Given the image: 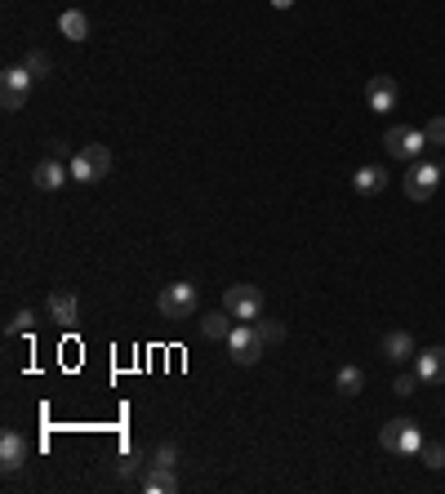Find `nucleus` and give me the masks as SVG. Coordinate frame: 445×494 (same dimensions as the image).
Listing matches in <instances>:
<instances>
[{
    "mask_svg": "<svg viewBox=\"0 0 445 494\" xmlns=\"http://www.w3.org/2000/svg\"><path fill=\"white\" fill-rule=\"evenodd\" d=\"M379 445H383L388 454H396V459H410V454L423 450V432H419L414 419H388L383 432H379Z\"/></svg>",
    "mask_w": 445,
    "mask_h": 494,
    "instance_id": "f257e3e1",
    "label": "nucleus"
},
{
    "mask_svg": "<svg viewBox=\"0 0 445 494\" xmlns=\"http://www.w3.org/2000/svg\"><path fill=\"white\" fill-rule=\"evenodd\" d=\"M156 308H161V317H169V321H187V317H196L201 294H196V285H192V280H174V285L161 290Z\"/></svg>",
    "mask_w": 445,
    "mask_h": 494,
    "instance_id": "f03ea898",
    "label": "nucleus"
},
{
    "mask_svg": "<svg viewBox=\"0 0 445 494\" xmlns=\"http://www.w3.org/2000/svg\"><path fill=\"white\" fill-rule=\"evenodd\" d=\"M111 174V152L103 143H90L71 157V183H103Z\"/></svg>",
    "mask_w": 445,
    "mask_h": 494,
    "instance_id": "7ed1b4c3",
    "label": "nucleus"
},
{
    "mask_svg": "<svg viewBox=\"0 0 445 494\" xmlns=\"http://www.w3.org/2000/svg\"><path fill=\"white\" fill-rule=\"evenodd\" d=\"M32 85H36V76L27 71V62H14V67H5V76H0V103H5V111L27 108V94H32Z\"/></svg>",
    "mask_w": 445,
    "mask_h": 494,
    "instance_id": "20e7f679",
    "label": "nucleus"
},
{
    "mask_svg": "<svg viewBox=\"0 0 445 494\" xmlns=\"http://www.w3.org/2000/svg\"><path fill=\"white\" fill-rule=\"evenodd\" d=\"M222 308L236 321H259L263 317V290L259 285H227L222 290Z\"/></svg>",
    "mask_w": 445,
    "mask_h": 494,
    "instance_id": "39448f33",
    "label": "nucleus"
},
{
    "mask_svg": "<svg viewBox=\"0 0 445 494\" xmlns=\"http://www.w3.org/2000/svg\"><path fill=\"white\" fill-rule=\"evenodd\" d=\"M383 147H388V157H396V161H419L423 147H428V134L423 129H410V125H392L388 134H383Z\"/></svg>",
    "mask_w": 445,
    "mask_h": 494,
    "instance_id": "423d86ee",
    "label": "nucleus"
},
{
    "mask_svg": "<svg viewBox=\"0 0 445 494\" xmlns=\"http://www.w3.org/2000/svg\"><path fill=\"white\" fill-rule=\"evenodd\" d=\"M437 187H441V165L414 161L405 169V196H410V201H432Z\"/></svg>",
    "mask_w": 445,
    "mask_h": 494,
    "instance_id": "0eeeda50",
    "label": "nucleus"
},
{
    "mask_svg": "<svg viewBox=\"0 0 445 494\" xmlns=\"http://www.w3.org/2000/svg\"><path fill=\"white\" fill-rule=\"evenodd\" d=\"M227 347H232V361H241V366H254L259 356H263V338H259V329L250 326V321H241V326H232L227 334Z\"/></svg>",
    "mask_w": 445,
    "mask_h": 494,
    "instance_id": "6e6552de",
    "label": "nucleus"
},
{
    "mask_svg": "<svg viewBox=\"0 0 445 494\" xmlns=\"http://www.w3.org/2000/svg\"><path fill=\"white\" fill-rule=\"evenodd\" d=\"M396 99H401V85H396L392 76H383V71H379V76H370V85H365V108L383 116V111L396 108Z\"/></svg>",
    "mask_w": 445,
    "mask_h": 494,
    "instance_id": "1a4fd4ad",
    "label": "nucleus"
},
{
    "mask_svg": "<svg viewBox=\"0 0 445 494\" xmlns=\"http://www.w3.org/2000/svg\"><path fill=\"white\" fill-rule=\"evenodd\" d=\"M67 178H71V165H62L58 157H45V161L32 169V183H36L41 192H58Z\"/></svg>",
    "mask_w": 445,
    "mask_h": 494,
    "instance_id": "9d476101",
    "label": "nucleus"
},
{
    "mask_svg": "<svg viewBox=\"0 0 445 494\" xmlns=\"http://www.w3.org/2000/svg\"><path fill=\"white\" fill-rule=\"evenodd\" d=\"M419 384H428V387H441L445 384V347H423L419 352Z\"/></svg>",
    "mask_w": 445,
    "mask_h": 494,
    "instance_id": "9b49d317",
    "label": "nucleus"
},
{
    "mask_svg": "<svg viewBox=\"0 0 445 494\" xmlns=\"http://www.w3.org/2000/svg\"><path fill=\"white\" fill-rule=\"evenodd\" d=\"M379 352H383V361H392V366H401V361L419 356V352H414V338H410L405 329H388V334H383V343H379Z\"/></svg>",
    "mask_w": 445,
    "mask_h": 494,
    "instance_id": "f8f14e48",
    "label": "nucleus"
},
{
    "mask_svg": "<svg viewBox=\"0 0 445 494\" xmlns=\"http://www.w3.org/2000/svg\"><path fill=\"white\" fill-rule=\"evenodd\" d=\"M138 486H143L147 494H174V490H178V477H174V468H169V463L156 459V463H147V472H143V481H138Z\"/></svg>",
    "mask_w": 445,
    "mask_h": 494,
    "instance_id": "ddd939ff",
    "label": "nucleus"
},
{
    "mask_svg": "<svg viewBox=\"0 0 445 494\" xmlns=\"http://www.w3.org/2000/svg\"><path fill=\"white\" fill-rule=\"evenodd\" d=\"M27 463V437L23 432H5L0 437V468L5 472H18Z\"/></svg>",
    "mask_w": 445,
    "mask_h": 494,
    "instance_id": "4468645a",
    "label": "nucleus"
},
{
    "mask_svg": "<svg viewBox=\"0 0 445 494\" xmlns=\"http://www.w3.org/2000/svg\"><path fill=\"white\" fill-rule=\"evenodd\" d=\"M383 183H388L383 165H361V169L352 174V187H356L361 196H379V192H383Z\"/></svg>",
    "mask_w": 445,
    "mask_h": 494,
    "instance_id": "2eb2a0df",
    "label": "nucleus"
},
{
    "mask_svg": "<svg viewBox=\"0 0 445 494\" xmlns=\"http://www.w3.org/2000/svg\"><path fill=\"white\" fill-rule=\"evenodd\" d=\"M58 32H62L67 41H85V36H90V14H85V9H62V14H58Z\"/></svg>",
    "mask_w": 445,
    "mask_h": 494,
    "instance_id": "dca6fc26",
    "label": "nucleus"
},
{
    "mask_svg": "<svg viewBox=\"0 0 445 494\" xmlns=\"http://www.w3.org/2000/svg\"><path fill=\"white\" fill-rule=\"evenodd\" d=\"M50 317H54L58 326H71L76 321V294L71 290H54L50 294Z\"/></svg>",
    "mask_w": 445,
    "mask_h": 494,
    "instance_id": "f3484780",
    "label": "nucleus"
},
{
    "mask_svg": "<svg viewBox=\"0 0 445 494\" xmlns=\"http://www.w3.org/2000/svg\"><path fill=\"white\" fill-rule=\"evenodd\" d=\"M232 321H236V317H232L227 308H222V312H205L201 334H205V338H227V334H232Z\"/></svg>",
    "mask_w": 445,
    "mask_h": 494,
    "instance_id": "a211bd4d",
    "label": "nucleus"
},
{
    "mask_svg": "<svg viewBox=\"0 0 445 494\" xmlns=\"http://www.w3.org/2000/svg\"><path fill=\"white\" fill-rule=\"evenodd\" d=\"M334 384H338V392H343V396H356V392L365 387V370H361V366H343Z\"/></svg>",
    "mask_w": 445,
    "mask_h": 494,
    "instance_id": "6ab92c4d",
    "label": "nucleus"
},
{
    "mask_svg": "<svg viewBox=\"0 0 445 494\" xmlns=\"http://www.w3.org/2000/svg\"><path fill=\"white\" fill-rule=\"evenodd\" d=\"M419 459H423V468H432V472H441V468H445V445H441V441H423V450H419Z\"/></svg>",
    "mask_w": 445,
    "mask_h": 494,
    "instance_id": "aec40b11",
    "label": "nucleus"
},
{
    "mask_svg": "<svg viewBox=\"0 0 445 494\" xmlns=\"http://www.w3.org/2000/svg\"><path fill=\"white\" fill-rule=\"evenodd\" d=\"M27 71H32L36 81H45V76H50V54H45V50H36V54H27Z\"/></svg>",
    "mask_w": 445,
    "mask_h": 494,
    "instance_id": "412c9836",
    "label": "nucleus"
},
{
    "mask_svg": "<svg viewBox=\"0 0 445 494\" xmlns=\"http://www.w3.org/2000/svg\"><path fill=\"white\" fill-rule=\"evenodd\" d=\"M254 329H259L263 343H280V338H285V326H280V321H254Z\"/></svg>",
    "mask_w": 445,
    "mask_h": 494,
    "instance_id": "4be33fe9",
    "label": "nucleus"
},
{
    "mask_svg": "<svg viewBox=\"0 0 445 494\" xmlns=\"http://www.w3.org/2000/svg\"><path fill=\"white\" fill-rule=\"evenodd\" d=\"M423 134H428V147H445V116H432Z\"/></svg>",
    "mask_w": 445,
    "mask_h": 494,
    "instance_id": "5701e85b",
    "label": "nucleus"
},
{
    "mask_svg": "<svg viewBox=\"0 0 445 494\" xmlns=\"http://www.w3.org/2000/svg\"><path fill=\"white\" fill-rule=\"evenodd\" d=\"M32 321H36V317H32V308H23V312H18V317H14V321L5 326V334L14 338V334H23V329H32Z\"/></svg>",
    "mask_w": 445,
    "mask_h": 494,
    "instance_id": "b1692460",
    "label": "nucleus"
},
{
    "mask_svg": "<svg viewBox=\"0 0 445 494\" xmlns=\"http://www.w3.org/2000/svg\"><path fill=\"white\" fill-rule=\"evenodd\" d=\"M392 392H396V396H414V392H419V375H396Z\"/></svg>",
    "mask_w": 445,
    "mask_h": 494,
    "instance_id": "393cba45",
    "label": "nucleus"
},
{
    "mask_svg": "<svg viewBox=\"0 0 445 494\" xmlns=\"http://www.w3.org/2000/svg\"><path fill=\"white\" fill-rule=\"evenodd\" d=\"M272 5H277V9H289V5H294V0H272Z\"/></svg>",
    "mask_w": 445,
    "mask_h": 494,
    "instance_id": "a878e982",
    "label": "nucleus"
},
{
    "mask_svg": "<svg viewBox=\"0 0 445 494\" xmlns=\"http://www.w3.org/2000/svg\"><path fill=\"white\" fill-rule=\"evenodd\" d=\"M441 178H445V161H441Z\"/></svg>",
    "mask_w": 445,
    "mask_h": 494,
    "instance_id": "bb28decb",
    "label": "nucleus"
}]
</instances>
